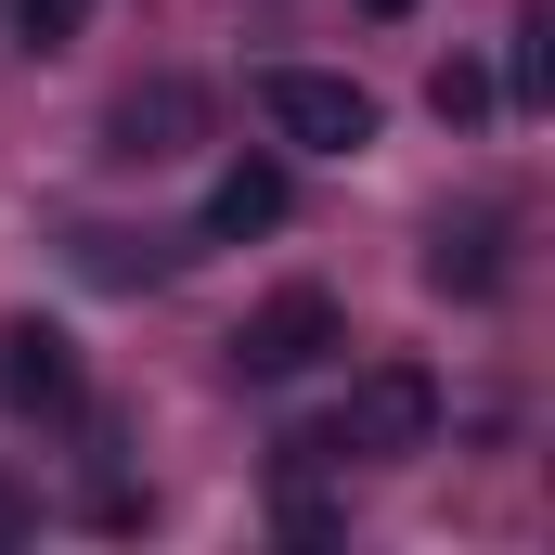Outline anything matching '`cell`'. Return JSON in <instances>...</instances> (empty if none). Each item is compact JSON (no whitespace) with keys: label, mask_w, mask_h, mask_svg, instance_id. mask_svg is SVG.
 I'll list each match as a JSON object with an SVG mask.
<instances>
[{"label":"cell","mask_w":555,"mask_h":555,"mask_svg":"<svg viewBox=\"0 0 555 555\" xmlns=\"http://www.w3.org/2000/svg\"><path fill=\"white\" fill-rule=\"evenodd\" d=\"M426 439H439V375H426V362H375V375L336 401V426H310V452H362V465H401Z\"/></svg>","instance_id":"1"},{"label":"cell","mask_w":555,"mask_h":555,"mask_svg":"<svg viewBox=\"0 0 555 555\" xmlns=\"http://www.w3.org/2000/svg\"><path fill=\"white\" fill-rule=\"evenodd\" d=\"M259 117H272L297 155H362V142H375V91L336 78V65H259Z\"/></svg>","instance_id":"2"},{"label":"cell","mask_w":555,"mask_h":555,"mask_svg":"<svg viewBox=\"0 0 555 555\" xmlns=\"http://www.w3.org/2000/svg\"><path fill=\"white\" fill-rule=\"evenodd\" d=\"M323 349H349V310H336L323 284H284V297H259V310L233 323V375H259V388L310 375Z\"/></svg>","instance_id":"3"},{"label":"cell","mask_w":555,"mask_h":555,"mask_svg":"<svg viewBox=\"0 0 555 555\" xmlns=\"http://www.w3.org/2000/svg\"><path fill=\"white\" fill-rule=\"evenodd\" d=\"M0 401L39 426L78 414V349H65V323H0Z\"/></svg>","instance_id":"4"},{"label":"cell","mask_w":555,"mask_h":555,"mask_svg":"<svg viewBox=\"0 0 555 555\" xmlns=\"http://www.w3.org/2000/svg\"><path fill=\"white\" fill-rule=\"evenodd\" d=\"M272 220H284V168L272 155H233V168L207 181V207H194L181 246H246V233H272Z\"/></svg>","instance_id":"5"},{"label":"cell","mask_w":555,"mask_h":555,"mask_svg":"<svg viewBox=\"0 0 555 555\" xmlns=\"http://www.w3.org/2000/svg\"><path fill=\"white\" fill-rule=\"evenodd\" d=\"M194 117H207V91H194V78H155V91H130V104L104 117V155H181Z\"/></svg>","instance_id":"6"},{"label":"cell","mask_w":555,"mask_h":555,"mask_svg":"<svg viewBox=\"0 0 555 555\" xmlns=\"http://www.w3.org/2000/svg\"><path fill=\"white\" fill-rule=\"evenodd\" d=\"M426 284H439V297H491V284H504V220H439Z\"/></svg>","instance_id":"7"},{"label":"cell","mask_w":555,"mask_h":555,"mask_svg":"<svg viewBox=\"0 0 555 555\" xmlns=\"http://www.w3.org/2000/svg\"><path fill=\"white\" fill-rule=\"evenodd\" d=\"M0 26H13L26 52H65V39L91 26V0H0Z\"/></svg>","instance_id":"8"},{"label":"cell","mask_w":555,"mask_h":555,"mask_svg":"<svg viewBox=\"0 0 555 555\" xmlns=\"http://www.w3.org/2000/svg\"><path fill=\"white\" fill-rule=\"evenodd\" d=\"M426 104H439L452 130H478V117H491V78H478V65H439V78H426Z\"/></svg>","instance_id":"9"},{"label":"cell","mask_w":555,"mask_h":555,"mask_svg":"<svg viewBox=\"0 0 555 555\" xmlns=\"http://www.w3.org/2000/svg\"><path fill=\"white\" fill-rule=\"evenodd\" d=\"M543 39H555V26L530 13V26H517V52H504V91H517V104H543Z\"/></svg>","instance_id":"10"},{"label":"cell","mask_w":555,"mask_h":555,"mask_svg":"<svg viewBox=\"0 0 555 555\" xmlns=\"http://www.w3.org/2000/svg\"><path fill=\"white\" fill-rule=\"evenodd\" d=\"M26 530H39V504H26V491H13V478H0V555L26 543Z\"/></svg>","instance_id":"11"},{"label":"cell","mask_w":555,"mask_h":555,"mask_svg":"<svg viewBox=\"0 0 555 555\" xmlns=\"http://www.w3.org/2000/svg\"><path fill=\"white\" fill-rule=\"evenodd\" d=\"M375 13H401V0H375Z\"/></svg>","instance_id":"12"}]
</instances>
